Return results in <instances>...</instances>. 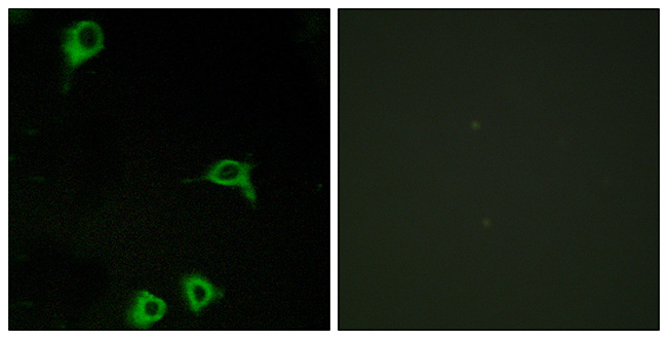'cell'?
Instances as JSON below:
<instances>
[{"label":"cell","instance_id":"obj_2","mask_svg":"<svg viewBox=\"0 0 668 339\" xmlns=\"http://www.w3.org/2000/svg\"><path fill=\"white\" fill-rule=\"evenodd\" d=\"M254 168L255 164L251 162L225 159L213 164L201 178L187 179L184 182L207 180L221 186L237 187L242 195L256 206L257 193L251 180Z\"/></svg>","mask_w":668,"mask_h":339},{"label":"cell","instance_id":"obj_3","mask_svg":"<svg viewBox=\"0 0 668 339\" xmlns=\"http://www.w3.org/2000/svg\"><path fill=\"white\" fill-rule=\"evenodd\" d=\"M183 296L188 309L195 314L201 313L211 304L224 297V289L215 286L206 277L193 274L181 281Z\"/></svg>","mask_w":668,"mask_h":339},{"label":"cell","instance_id":"obj_1","mask_svg":"<svg viewBox=\"0 0 668 339\" xmlns=\"http://www.w3.org/2000/svg\"><path fill=\"white\" fill-rule=\"evenodd\" d=\"M61 40V50L65 58L63 88L64 92H67L75 69L104 49L105 36L97 22L85 20L65 28Z\"/></svg>","mask_w":668,"mask_h":339},{"label":"cell","instance_id":"obj_4","mask_svg":"<svg viewBox=\"0 0 668 339\" xmlns=\"http://www.w3.org/2000/svg\"><path fill=\"white\" fill-rule=\"evenodd\" d=\"M168 311L166 301L148 291L136 294L128 313V322L136 329L146 330L161 321Z\"/></svg>","mask_w":668,"mask_h":339}]
</instances>
